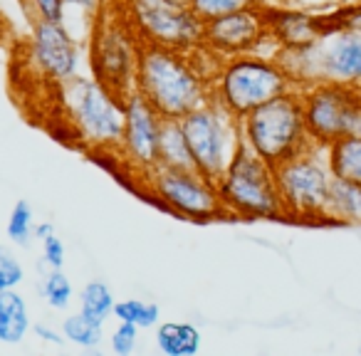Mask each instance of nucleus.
<instances>
[{
	"instance_id": "1",
	"label": "nucleus",
	"mask_w": 361,
	"mask_h": 356,
	"mask_svg": "<svg viewBox=\"0 0 361 356\" xmlns=\"http://www.w3.org/2000/svg\"><path fill=\"white\" fill-rule=\"evenodd\" d=\"M216 65L218 57L203 47L180 52L161 45H141L134 90L166 121H180L188 111L211 102Z\"/></svg>"
},
{
	"instance_id": "2",
	"label": "nucleus",
	"mask_w": 361,
	"mask_h": 356,
	"mask_svg": "<svg viewBox=\"0 0 361 356\" xmlns=\"http://www.w3.org/2000/svg\"><path fill=\"white\" fill-rule=\"evenodd\" d=\"M295 90V80L280 57H262L257 52L218 60L211 77V102L231 111L238 121Z\"/></svg>"
},
{
	"instance_id": "3",
	"label": "nucleus",
	"mask_w": 361,
	"mask_h": 356,
	"mask_svg": "<svg viewBox=\"0 0 361 356\" xmlns=\"http://www.w3.org/2000/svg\"><path fill=\"white\" fill-rule=\"evenodd\" d=\"M240 139L272 168L317 146L307 131L300 90L287 92L243 116Z\"/></svg>"
},
{
	"instance_id": "4",
	"label": "nucleus",
	"mask_w": 361,
	"mask_h": 356,
	"mask_svg": "<svg viewBox=\"0 0 361 356\" xmlns=\"http://www.w3.org/2000/svg\"><path fill=\"white\" fill-rule=\"evenodd\" d=\"M67 119L85 146L102 154H116L124 129V102L94 77L75 75L57 87Z\"/></svg>"
},
{
	"instance_id": "5",
	"label": "nucleus",
	"mask_w": 361,
	"mask_h": 356,
	"mask_svg": "<svg viewBox=\"0 0 361 356\" xmlns=\"http://www.w3.org/2000/svg\"><path fill=\"white\" fill-rule=\"evenodd\" d=\"M216 188L226 216H235L240 221L285 218L275 183V168L252 154L245 144L238 146L231 164L216 178Z\"/></svg>"
},
{
	"instance_id": "6",
	"label": "nucleus",
	"mask_w": 361,
	"mask_h": 356,
	"mask_svg": "<svg viewBox=\"0 0 361 356\" xmlns=\"http://www.w3.org/2000/svg\"><path fill=\"white\" fill-rule=\"evenodd\" d=\"M280 62L295 80L297 90L317 82L361 87V32L336 30L312 45L280 50Z\"/></svg>"
},
{
	"instance_id": "7",
	"label": "nucleus",
	"mask_w": 361,
	"mask_h": 356,
	"mask_svg": "<svg viewBox=\"0 0 361 356\" xmlns=\"http://www.w3.org/2000/svg\"><path fill=\"white\" fill-rule=\"evenodd\" d=\"M191 151L193 168L216 181L243 144L240 121L216 102H206L178 121Z\"/></svg>"
},
{
	"instance_id": "8",
	"label": "nucleus",
	"mask_w": 361,
	"mask_h": 356,
	"mask_svg": "<svg viewBox=\"0 0 361 356\" xmlns=\"http://www.w3.org/2000/svg\"><path fill=\"white\" fill-rule=\"evenodd\" d=\"M331 171L322 159L319 146L302 151L275 168V183L280 193L285 218L295 221H326V198H329Z\"/></svg>"
},
{
	"instance_id": "9",
	"label": "nucleus",
	"mask_w": 361,
	"mask_h": 356,
	"mask_svg": "<svg viewBox=\"0 0 361 356\" xmlns=\"http://www.w3.org/2000/svg\"><path fill=\"white\" fill-rule=\"evenodd\" d=\"M124 16L141 45L193 52L203 47V18L191 6L169 0H124Z\"/></svg>"
},
{
	"instance_id": "10",
	"label": "nucleus",
	"mask_w": 361,
	"mask_h": 356,
	"mask_svg": "<svg viewBox=\"0 0 361 356\" xmlns=\"http://www.w3.org/2000/svg\"><path fill=\"white\" fill-rule=\"evenodd\" d=\"M141 181L156 203L183 221L213 223L226 216L216 181L196 168H154Z\"/></svg>"
},
{
	"instance_id": "11",
	"label": "nucleus",
	"mask_w": 361,
	"mask_h": 356,
	"mask_svg": "<svg viewBox=\"0 0 361 356\" xmlns=\"http://www.w3.org/2000/svg\"><path fill=\"white\" fill-rule=\"evenodd\" d=\"M300 97L307 131L319 149L341 136L361 134V87L317 82L300 90Z\"/></svg>"
},
{
	"instance_id": "12",
	"label": "nucleus",
	"mask_w": 361,
	"mask_h": 356,
	"mask_svg": "<svg viewBox=\"0 0 361 356\" xmlns=\"http://www.w3.org/2000/svg\"><path fill=\"white\" fill-rule=\"evenodd\" d=\"M139 50L141 40L136 37L126 16L102 18L99 23H94V35H92L90 47L92 77L109 87L114 94H129L136 82Z\"/></svg>"
},
{
	"instance_id": "13",
	"label": "nucleus",
	"mask_w": 361,
	"mask_h": 356,
	"mask_svg": "<svg viewBox=\"0 0 361 356\" xmlns=\"http://www.w3.org/2000/svg\"><path fill=\"white\" fill-rule=\"evenodd\" d=\"M121 102L124 129L116 154L139 178H146L159 166V139L166 119L136 90L121 97Z\"/></svg>"
},
{
	"instance_id": "14",
	"label": "nucleus",
	"mask_w": 361,
	"mask_h": 356,
	"mask_svg": "<svg viewBox=\"0 0 361 356\" xmlns=\"http://www.w3.org/2000/svg\"><path fill=\"white\" fill-rule=\"evenodd\" d=\"M265 40L270 37H267L262 6L243 8L203 20V50H208L218 60L255 52Z\"/></svg>"
},
{
	"instance_id": "15",
	"label": "nucleus",
	"mask_w": 361,
	"mask_h": 356,
	"mask_svg": "<svg viewBox=\"0 0 361 356\" xmlns=\"http://www.w3.org/2000/svg\"><path fill=\"white\" fill-rule=\"evenodd\" d=\"M30 60L47 82L60 87L80 75L82 47L65 23H32Z\"/></svg>"
},
{
	"instance_id": "16",
	"label": "nucleus",
	"mask_w": 361,
	"mask_h": 356,
	"mask_svg": "<svg viewBox=\"0 0 361 356\" xmlns=\"http://www.w3.org/2000/svg\"><path fill=\"white\" fill-rule=\"evenodd\" d=\"M262 8H265L267 37L280 50H297L322 37V16H312L295 8L265 6V3Z\"/></svg>"
},
{
	"instance_id": "17",
	"label": "nucleus",
	"mask_w": 361,
	"mask_h": 356,
	"mask_svg": "<svg viewBox=\"0 0 361 356\" xmlns=\"http://www.w3.org/2000/svg\"><path fill=\"white\" fill-rule=\"evenodd\" d=\"M156 346L164 356H196L203 346V334L188 321H161L156 324Z\"/></svg>"
},
{
	"instance_id": "18",
	"label": "nucleus",
	"mask_w": 361,
	"mask_h": 356,
	"mask_svg": "<svg viewBox=\"0 0 361 356\" xmlns=\"http://www.w3.org/2000/svg\"><path fill=\"white\" fill-rule=\"evenodd\" d=\"M32 329L27 302L18 290L0 292V344H20Z\"/></svg>"
},
{
	"instance_id": "19",
	"label": "nucleus",
	"mask_w": 361,
	"mask_h": 356,
	"mask_svg": "<svg viewBox=\"0 0 361 356\" xmlns=\"http://www.w3.org/2000/svg\"><path fill=\"white\" fill-rule=\"evenodd\" d=\"M326 221L341 223V226H361V183L331 178Z\"/></svg>"
},
{
	"instance_id": "20",
	"label": "nucleus",
	"mask_w": 361,
	"mask_h": 356,
	"mask_svg": "<svg viewBox=\"0 0 361 356\" xmlns=\"http://www.w3.org/2000/svg\"><path fill=\"white\" fill-rule=\"evenodd\" d=\"M326 166L331 176L341 181L361 183V134L341 136L326 146Z\"/></svg>"
},
{
	"instance_id": "21",
	"label": "nucleus",
	"mask_w": 361,
	"mask_h": 356,
	"mask_svg": "<svg viewBox=\"0 0 361 356\" xmlns=\"http://www.w3.org/2000/svg\"><path fill=\"white\" fill-rule=\"evenodd\" d=\"M156 168H193L191 151L178 121H164L159 139V166Z\"/></svg>"
},
{
	"instance_id": "22",
	"label": "nucleus",
	"mask_w": 361,
	"mask_h": 356,
	"mask_svg": "<svg viewBox=\"0 0 361 356\" xmlns=\"http://www.w3.org/2000/svg\"><path fill=\"white\" fill-rule=\"evenodd\" d=\"M62 334L70 344L80 346V349H97V346L104 341V324L92 317L82 314H70L62 321Z\"/></svg>"
},
{
	"instance_id": "23",
	"label": "nucleus",
	"mask_w": 361,
	"mask_h": 356,
	"mask_svg": "<svg viewBox=\"0 0 361 356\" xmlns=\"http://www.w3.org/2000/svg\"><path fill=\"white\" fill-rule=\"evenodd\" d=\"M114 292L109 290V285L102 280H92L85 285V290L80 292V312L92 319L104 324L109 317H114Z\"/></svg>"
},
{
	"instance_id": "24",
	"label": "nucleus",
	"mask_w": 361,
	"mask_h": 356,
	"mask_svg": "<svg viewBox=\"0 0 361 356\" xmlns=\"http://www.w3.org/2000/svg\"><path fill=\"white\" fill-rule=\"evenodd\" d=\"M114 317L116 321H129V324L139 326V329H151V326L159 324L161 319V307L156 302H146V300H119L114 305Z\"/></svg>"
},
{
	"instance_id": "25",
	"label": "nucleus",
	"mask_w": 361,
	"mask_h": 356,
	"mask_svg": "<svg viewBox=\"0 0 361 356\" xmlns=\"http://www.w3.org/2000/svg\"><path fill=\"white\" fill-rule=\"evenodd\" d=\"M8 238L13 243H18L20 247H27L30 240L35 238V213H32V206L27 201H18L11 211V218H8Z\"/></svg>"
},
{
	"instance_id": "26",
	"label": "nucleus",
	"mask_w": 361,
	"mask_h": 356,
	"mask_svg": "<svg viewBox=\"0 0 361 356\" xmlns=\"http://www.w3.org/2000/svg\"><path fill=\"white\" fill-rule=\"evenodd\" d=\"M72 295H75V290H72V282L65 272L62 270L47 272L45 282H42V297H45V302L52 309L65 312L72 305Z\"/></svg>"
},
{
	"instance_id": "27",
	"label": "nucleus",
	"mask_w": 361,
	"mask_h": 356,
	"mask_svg": "<svg viewBox=\"0 0 361 356\" xmlns=\"http://www.w3.org/2000/svg\"><path fill=\"white\" fill-rule=\"evenodd\" d=\"M23 8L32 23H65L67 0H23Z\"/></svg>"
},
{
	"instance_id": "28",
	"label": "nucleus",
	"mask_w": 361,
	"mask_h": 356,
	"mask_svg": "<svg viewBox=\"0 0 361 356\" xmlns=\"http://www.w3.org/2000/svg\"><path fill=\"white\" fill-rule=\"evenodd\" d=\"M336 30H354L361 32V3L359 6H346L339 11L322 16V35H329Z\"/></svg>"
},
{
	"instance_id": "29",
	"label": "nucleus",
	"mask_w": 361,
	"mask_h": 356,
	"mask_svg": "<svg viewBox=\"0 0 361 356\" xmlns=\"http://www.w3.org/2000/svg\"><path fill=\"white\" fill-rule=\"evenodd\" d=\"M252 6H262V0H191V8L203 18V20L223 16V13L252 8Z\"/></svg>"
},
{
	"instance_id": "30",
	"label": "nucleus",
	"mask_w": 361,
	"mask_h": 356,
	"mask_svg": "<svg viewBox=\"0 0 361 356\" xmlns=\"http://www.w3.org/2000/svg\"><path fill=\"white\" fill-rule=\"evenodd\" d=\"M25 280V267L16 257V252L0 245V292L18 290V285Z\"/></svg>"
},
{
	"instance_id": "31",
	"label": "nucleus",
	"mask_w": 361,
	"mask_h": 356,
	"mask_svg": "<svg viewBox=\"0 0 361 356\" xmlns=\"http://www.w3.org/2000/svg\"><path fill=\"white\" fill-rule=\"evenodd\" d=\"M139 326L129 324V321H119L116 329L109 336V346L116 356H131L139 346Z\"/></svg>"
},
{
	"instance_id": "32",
	"label": "nucleus",
	"mask_w": 361,
	"mask_h": 356,
	"mask_svg": "<svg viewBox=\"0 0 361 356\" xmlns=\"http://www.w3.org/2000/svg\"><path fill=\"white\" fill-rule=\"evenodd\" d=\"M42 243V260L50 270H62L65 267V243L57 238V233L47 235Z\"/></svg>"
},
{
	"instance_id": "33",
	"label": "nucleus",
	"mask_w": 361,
	"mask_h": 356,
	"mask_svg": "<svg viewBox=\"0 0 361 356\" xmlns=\"http://www.w3.org/2000/svg\"><path fill=\"white\" fill-rule=\"evenodd\" d=\"M32 331H35L37 336H40L42 341H47V344H55V346H65V334L62 331H57L55 326L45 324V321H37L35 326H32Z\"/></svg>"
},
{
	"instance_id": "34",
	"label": "nucleus",
	"mask_w": 361,
	"mask_h": 356,
	"mask_svg": "<svg viewBox=\"0 0 361 356\" xmlns=\"http://www.w3.org/2000/svg\"><path fill=\"white\" fill-rule=\"evenodd\" d=\"M52 233H57L52 223H37V226H35V238H37V240H45V238L52 235Z\"/></svg>"
},
{
	"instance_id": "35",
	"label": "nucleus",
	"mask_w": 361,
	"mask_h": 356,
	"mask_svg": "<svg viewBox=\"0 0 361 356\" xmlns=\"http://www.w3.org/2000/svg\"><path fill=\"white\" fill-rule=\"evenodd\" d=\"M67 6L80 8V11H94L97 0H67Z\"/></svg>"
},
{
	"instance_id": "36",
	"label": "nucleus",
	"mask_w": 361,
	"mask_h": 356,
	"mask_svg": "<svg viewBox=\"0 0 361 356\" xmlns=\"http://www.w3.org/2000/svg\"><path fill=\"white\" fill-rule=\"evenodd\" d=\"M169 3H178V6H191V0H169Z\"/></svg>"
},
{
	"instance_id": "37",
	"label": "nucleus",
	"mask_w": 361,
	"mask_h": 356,
	"mask_svg": "<svg viewBox=\"0 0 361 356\" xmlns=\"http://www.w3.org/2000/svg\"><path fill=\"white\" fill-rule=\"evenodd\" d=\"M359 351H361V346H359Z\"/></svg>"
}]
</instances>
